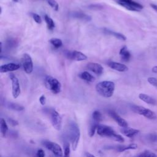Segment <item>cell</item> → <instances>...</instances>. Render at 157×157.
<instances>
[{
  "label": "cell",
  "instance_id": "cell-1",
  "mask_svg": "<svg viewBox=\"0 0 157 157\" xmlns=\"http://www.w3.org/2000/svg\"><path fill=\"white\" fill-rule=\"evenodd\" d=\"M67 134L71 143L73 150H75L77 148L79 142L80 132L77 124L74 121H71L69 123L67 128Z\"/></svg>",
  "mask_w": 157,
  "mask_h": 157
},
{
  "label": "cell",
  "instance_id": "cell-2",
  "mask_svg": "<svg viewBox=\"0 0 157 157\" xmlns=\"http://www.w3.org/2000/svg\"><path fill=\"white\" fill-rule=\"evenodd\" d=\"M97 133L102 137H107L112 139L119 143H123L124 138L120 134L115 133V131L109 126L98 125L97 127Z\"/></svg>",
  "mask_w": 157,
  "mask_h": 157
},
{
  "label": "cell",
  "instance_id": "cell-3",
  "mask_svg": "<svg viewBox=\"0 0 157 157\" xmlns=\"http://www.w3.org/2000/svg\"><path fill=\"white\" fill-rule=\"evenodd\" d=\"M97 93L104 98H110L114 94L115 84L111 81H103L96 85Z\"/></svg>",
  "mask_w": 157,
  "mask_h": 157
},
{
  "label": "cell",
  "instance_id": "cell-4",
  "mask_svg": "<svg viewBox=\"0 0 157 157\" xmlns=\"http://www.w3.org/2000/svg\"><path fill=\"white\" fill-rule=\"evenodd\" d=\"M44 84L48 90H50L54 94L59 93L62 90V85L59 81L55 78L46 75L44 78Z\"/></svg>",
  "mask_w": 157,
  "mask_h": 157
},
{
  "label": "cell",
  "instance_id": "cell-5",
  "mask_svg": "<svg viewBox=\"0 0 157 157\" xmlns=\"http://www.w3.org/2000/svg\"><path fill=\"white\" fill-rule=\"evenodd\" d=\"M47 112L49 114L50 119L51 121L53 127L58 131L62 130V119L57 111L55 109H48Z\"/></svg>",
  "mask_w": 157,
  "mask_h": 157
},
{
  "label": "cell",
  "instance_id": "cell-6",
  "mask_svg": "<svg viewBox=\"0 0 157 157\" xmlns=\"http://www.w3.org/2000/svg\"><path fill=\"white\" fill-rule=\"evenodd\" d=\"M132 109L136 113H138L140 115H143L144 117L149 119L153 120L156 118V115L153 111H152L151 110L147 108H145L144 107H142V106L133 105L132 106Z\"/></svg>",
  "mask_w": 157,
  "mask_h": 157
},
{
  "label": "cell",
  "instance_id": "cell-7",
  "mask_svg": "<svg viewBox=\"0 0 157 157\" xmlns=\"http://www.w3.org/2000/svg\"><path fill=\"white\" fill-rule=\"evenodd\" d=\"M43 144L48 150L51 151L55 156L58 157H62L63 156L62 149L57 143L50 141H44Z\"/></svg>",
  "mask_w": 157,
  "mask_h": 157
},
{
  "label": "cell",
  "instance_id": "cell-8",
  "mask_svg": "<svg viewBox=\"0 0 157 157\" xmlns=\"http://www.w3.org/2000/svg\"><path fill=\"white\" fill-rule=\"evenodd\" d=\"M118 3L120 6L124 7L126 9L131 11H140L143 9V6L141 4L133 1V0H126V1H119Z\"/></svg>",
  "mask_w": 157,
  "mask_h": 157
},
{
  "label": "cell",
  "instance_id": "cell-9",
  "mask_svg": "<svg viewBox=\"0 0 157 157\" xmlns=\"http://www.w3.org/2000/svg\"><path fill=\"white\" fill-rule=\"evenodd\" d=\"M66 57L71 60L74 61H84L87 59V57L85 54L77 50H69L64 53Z\"/></svg>",
  "mask_w": 157,
  "mask_h": 157
},
{
  "label": "cell",
  "instance_id": "cell-10",
  "mask_svg": "<svg viewBox=\"0 0 157 157\" xmlns=\"http://www.w3.org/2000/svg\"><path fill=\"white\" fill-rule=\"evenodd\" d=\"M22 66L25 72L27 74H31L33 69V64L30 55L25 53L22 57Z\"/></svg>",
  "mask_w": 157,
  "mask_h": 157
},
{
  "label": "cell",
  "instance_id": "cell-11",
  "mask_svg": "<svg viewBox=\"0 0 157 157\" xmlns=\"http://www.w3.org/2000/svg\"><path fill=\"white\" fill-rule=\"evenodd\" d=\"M9 77L12 81V96L14 98H17L20 94V87L19 81L16 75L13 73L9 74Z\"/></svg>",
  "mask_w": 157,
  "mask_h": 157
},
{
  "label": "cell",
  "instance_id": "cell-12",
  "mask_svg": "<svg viewBox=\"0 0 157 157\" xmlns=\"http://www.w3.org/2000/svg\"><path fill=\"white\" fill-rule=\"evenodd\" d=\"M108 114L110 117H112L117 123L122 128H128V123L125 119L121 118L120 116L116 113L115 111L110 110L108 111Z\"/></svg>",
  "mask_w": 157,
  "mask_h": 157
},
{
  "label": "cell",
  "instance_id": "cell-13",
  "mask_svg": "<svg viewBox=\"0 0 157 157\" xmlns=\"http://www.w3.org/2000/svg\"><path fill=\"white\" fill-rule=\"evenodd\" d=\"M87 68L90 71L93 72L98 75H101L103 73L104 69L102 66L97 63H88L87 65Z\"/></svg>",
  "mask_w": 157,
  "mask_h": 157
},
{
  "label": "cell",
  "instance_id": "cell-14",
  "mask_svg": "<svg viewBox=\"0 0 157 157\" xmlns=\"http://www.w3.org/2000/svg\"><path fill=\"white\" fill-rule=\"evenodd\" d=\"M20 68V65L16 63H8L1 65L0 67V72L1 73H8L10 71H14L17 70Z\"/></svg>",
  "mask_w": 157,
  "mask_h": 157
},
{
  "label": "cell",
  "instance_id": "cell-15",
  "mask_svg": "<svg viewBox=\"0 0 157 157\" xmlns=\"http://www.w3.org/2000/svg\"><path fill=\"white\" fill-rule=\"evenodd\" d=\"M108 66L114 70L117 71L119 72H125L128 70V67L125 64H121L120 63L114 62H109L108 63Z\"/></svg>",
  "mask_w": 157,
  "mask_h": 157
},
{
  "label": "cell",
  "instance_id": "cell-16",
  "mask_svg": "<svg viewBox=\"0 0 157 157\" xmlns=\"http://www.w3.org/2000/svg\"><path fill=\"white\" fill-rule=\"evenodd\" d=\"M71 16L74 19H79L80 20H82L84 22H89L92 20L91 17L88 15L82 12H74L71 14Z\"/></svg>",
  "mask_w": 157,
  "mask_h": 157
},
{
  "label": "cell",
  "instance_id": "cell-17",
  "mask_svg": "<svg viewBox=\"0 0 157 157\" xmlns=\"http://www.w3.org/2000/svg\"><path fill=\"white\" fill-rule=\"evenodd\" d=\"M112 149L118 151L119 152H123L127 150H134L138 148V145L136 144H131L128 145H115L111 147Z\"/></svg>",
  "mask_w": 157,
  "mask_h": 157
},
{
  "label": "cell",
  "instance_id": "cell-18",
  "mask_svg": "<svg viewBox=\"0 0 157 157\" xmlns=\"http://www.w3.org/2000/svg\"><path fill=\"white\" fill-rule=\"evenodd\" d=\"M120 55L121 60L124 62H128L131 58V53L128 50L127 47L123 46L120 50Z\"/></svg>",
  "mask_w": 157,
  "mask_h": 157
},
{
  "label": "cell",
  "instance_id": "cell-19",
  "mask_svg": "<svg viewBox=\"0 0 157 157\" xmlns=\"http://www.w3.org/2000/svg\"><path fill=\"white\" fill-rule=\"evenodd\" d=\"M139 98L142 101H143L144 102L147 103L151 105H156L157 104V101L156 99H155L154 98L150 97V96L144 94V93H141L139 95Z\"/></svg>",
  "mask_w": 157,
  "mask_h": 157
},
{
  "label": "cell",
  "instance_id": "cell-20",
  "mask_svg": "<svg viewBox=\"0 0 157 157\" xmlns=\"http://www.w3.org/2000/svg\"><path fill=\"white\" fill-rule=\"evenodd\" d=\"M121 133H123L125 136L128 138H133L136 134H137L139 131L133 128H122L121 130Z\"/></svg>",
  "mask_w": 157,
  "mask_h": 157
},
{
  "label": "cell",
  "instance_id": "cell-21",
  "mask_svg": "<svg viewBox=\"0 0 157 157\" xmlns=\"http://www.w3.org/2000/svg\"><path fill=\"white\" fill-rule=\"evenodd\" d=\"M104 32L105 33L112 35V36H114V37H115L116 38H117V39H119L120 40H125L126 39V36H125V35L121 34V33H117V32H112V31H111V30L108 29H106V28L104 29Z\"/></svg>",
  "mask_w": 157,
  "mask_h": 157
},
{
  "label": "cell",
  "instance_id": "cell-22",
  "mask_svg": "<svg viewBox=\"0 0 157 157\" xmlns=\"http://www.w3.org/2000/svg\"><path fill=\"white\" fill-rule=\"evenodd\" d=\"M79 76L80 79L87 81V82H93L95 79V78L93 76V75L87 71L81 73Z\"/></svg>",
  "mask_w": 157,
  "mask_h": 157
},
{
  "label": "cell",
  "instance_id": "cell-23",
  "mask_svg": "<svg viewBox=\"0 0 157 157\" xmlns=\"http://www.w3.org/2000/svg\"><path fill=\"white\" fill-rule=\"evenodd\" d=\"M0 131L3 137H5L8 131V126L4 119H1L0 121Z\"/></svg>",
  "mask_w": 157,
  "mask_h": 157
},
{
  "label": "cell",
  "instance_id": "cell-24",
  "mask_svg": "<svg viewBox=\"0 0 157 157\" xmlns=\"http://www.w3.org/2000/svg\"><path fill=\"white\" fill-rule=\"evenodd\" d=\"M44 20L45 22H46L48 29L50 30H53L55 27V25L53 20L51 18L49 17L47 15H45L44 16Z\"/></svg>",
  "mask_w": 157,
  "mask_h": 157
},
{
  "label": "cell",
  "instance_id": "cell-25",
  "mask_svg": "<svg viewBox=\"0 0 157 157\" xmlns=\"http://www.w3.org/2000/svg\"><path fill=\"white\" fill-rule=\"evenodd\" d=\"M6 44L7 48L9 49L16 47L18 45L17 42L14 38H8L6 40Z\"/></svg>",
  "mask_w": 157,
  "mask_h": 157
},
{
  "label": "cell",
  "instance_id": "cell-26",
  "mask_svg": "<svg viewBox=\"0 0 157 157\" xmlns=\"http://www.w3.org/2000/svg\"><path fill=\"white\" fill-rule=\"evenodd\" d=\"M49 42L50 43V44L53 45V46L55 48H56V49H58L61 47L63 45L62 40L58 38H52L49 40Z\"/></svg>",
  "mask_w": 157,
  "mask_h": 157
},
{
  "label": "cell",
  "instance_id": "cell-27",
  "mask_svg": "<svg viewBox=\"0 0 157 157\" xmlns=\"http://www.w3.org/2000/svg\"><path fill=\"white\" fill-rule=\"evenodd\" d=\"M8 107L9 109L16 110V111H22L24 109V107H23L22 106L18 104L17 103H8Z\"/></svg>",
  "mask_w": 157,
  "mask_h": 157
},
{
  "label": "cell",
  "instance_id": "cell-28",
  "mask_svg": "<svg viewBox=\"0 0 157 157\" xmlns=\"http://www.w3.org/2000/svg\"><path fill=\"white\" fill-rule=\"evenodd\" d=\"M92 118L93 120V122L97 123L99 124L100 121L102 120V115L98 110H95L92 114Z\"/></svg>",
  "mask_w": 157,
  "mask_h": 157
},
{
  "label": "cell",
  "instance_id": "cell-29",
  "mask_svg": "<svg viewBox=\"0 0 157 157\" xmlns=\"http://www.w3.org/2000/svg\"><path fill=\"white\" fill-rule=\"evenodd\" d=\"M98 125H99L98 123L94 122L92 124V125L91 126V127L90 128V130H89V132H88V134H89L90 137H93V136H94L96 131L97 130V127H98Z\"/></svg>",
  "mask_w": 157,
  "mask_h": 157
},
{
  "label": "cell",
  "instance_id": "cell-30",
  "mask_svg": "<svg viewBox=\"0 0 157 157\" xmlns=\"http://www.w3.org/2000/svg\"><path fill=\"white\" fill-rule=\"evenodd\" d=\"M138 157H157L156 155L150 151H145L141 154Z\"/></svg>",
  "mask_w": 157,
  "mask_h": 157
},
{
  "label": "cell",
  "instance_id": "cell-31",
  "mask_svg": "<svg viewBox=\"0 0 157 157\" xmlns=\"http://www.w3.org/2000/svg\"><path fill=\"white\" fill-rule=\"evenodd\" d=\"M47 1L50 6H51L54 10H55L56 11H58L59 9V6H58L57 2L55 1V0H47Z\"/></svg>",
  "mask_w": 157,
  "mask_h": 157
},
{
  "label": "cell",
  "instance_id": "cell-32",
  "mask_svg": "<svg viewBox=\"0 0 157 157\" xmlns=\"http://www.w3.org/2000/svg\"><path fill=\"white\" fill-rule=\"evenodd\" d=\"M32 16H33V18L34 20L37 23H38V24L41 23V22H42L41 17H40L38 14H32Z\"/></svg>",
  "mask_w": 157,
  "mask_h": 157
},
{
  "label": "cell",
  "instance_id": "cell-33",
  "mask_svg": "<svg viewBox=\"0 0 157 157\" xmlns=\"http://www.w3.org/2000/svg\"><path fill=\"white\" fill-rule=\"evenodd\" d=\"M69 155H70V148L69 145L68 144L64 146V157H69Z\"/></svg>",
  "mask_w": 157,
  "mask_h": 157
},
{
  "label": "cell",
  "instance_id": "cell-34",
  "mask_svg": "<svg viewBox=\"0 0 157 157\" xmlns=\"http://www.w3.org/2000/svg\"><path fill=\"white\" fill-rule=\"evenodd\" d=\"M148 82L151 85H152L155 87H157V79L155 77H149L148 78Z\"/></svg>",
  "mask_w": 157,
  "mask_h": 157
},
{
  "label": "cell",
  "instance_id": "cell-35",
  "mask_svg": "<svg viewBox=\"0 0 157 157\" xmlns=\"http://www.w3.org/2000/svg\"><path fill=\"white\" fill-rule=\"evenodd\" d=\"M88 8L92 9H103V6H101V4H92L90 6H88Z\"/></svg>",
  "mask_w": 157,
  "mask_h": 157
},
{
  "label": "cell",
  "instance_id": "cell-36",
  "mask_svg": "<svg viewBox=\"0 0 157 157\" xmlns=\"http://www.w3.org/2000/svg\"><path fill=\"white\" fill-rule=\"evenodd\" d=\"M8 123H9V125H11V126H17V125L19 124V123H18V121H17L15 120H14V119H11V118L8 119Z\"/></svg>",
  "mask_w": 157,
  "mask_h": 157
},
{
  "label": "cell",
  "instance_id": "cell-37",
  "mask_svg": "<svg viewBox=\"0 0 157 157\" xmlns=\"http://www.w3.org/2000/svg\"><path fill=\"white\" fill-rule=\"evenodd\" d=\"M35 157H45V153L44 150L42 149L38 150Z\"/></svg>",
  "mask_w": 157,
  "mask_h": 157
},
{
  "label": "cell",
  "instance_id": "cell-38",
  "mask_svg": "<svg viewBox=\"0 0 157 157\" xmlns=\"http://www.w3.org/2000/svg\"><path fill=\"white\" fill-rule=\"evenodd\" d=\"M39 102L41 104V105L44 106L45 105V103H46V98H45V97L44 95H42L41 97L39 98Z\"/></svg>",
  "mask_w": 157,
  "mask_h": 157
},
{
  "label": "cell",
  "instance_id": "cell-39",
  "mask_svg": "<svg viewBox=\"0 0 157 157\" xmlns=\"http://www.w3.org/2000/svg\"><path fill=\"white\" fill-rule=\"evenodd\" d=\"M150 6L152 8L156 11H157V5L154 4H150Z\"/></svg>",
  "mask_w": 157,
  "mask_h": 157
},
{
  "label": "cell",
  "instance_id": "cell-40",
  "mask_svg": "<svg viewBox=\"0 0 157 157\" xmlns=\"http://www.w3.org/2000/svg\"><path fill=\"white\" fill-rule=\"evenodd\" d=\"M152 71L154 73L157 74V66H155V67L152 68Z\"/></svg>",
  "mask_w": 157,
  "mask_h": 157
},
{
  "label": "cell",
  "instance_id": "cell-41",
  "mask_svg": "<svg viewBox=\"0 0 157 157\" xmlns=\"http://www.w3.org/2000/svg\"><path fill=\"white\" fill-rule=\"evenodd\" d=\"M85 156H86V157H96L95 155L91 154H90L88 152H86L85 153Z\"/></svg>",
  "mask_w": 157,
  "mask_h": 157
},
{
  "label": "cell",
  "instance_id": "cell-42",
  "mask_svg": "<svg viewBox=\"0 0 157 157\" xmlns=\"http://www.w3.org/2000/svg\"><path fill=\"white\" fill-rule=\"evenodd\" d=\"M151 138H152V140L153 141H156V142H157V136H154L153 137H152Z\"/></svg>",
  "mask_w": 157,
  "mask_h": 157
},
{
  "label": "cell",
  "instance_id": "cell-43",
  "mask_svg": "<svg viewBox=\"0 0 157 157\" xmlns=\"http://www.w3.org/2000/svg\"><path fill=\"white\" fill-rule=\"evenodd\" d=\"M12 1L14 3H21L22 0H12Z\"/></svg>",
  "mask_w": 157,
  "mask_h": 157
},
{
  "label": "cell",
  "instance_id": "cell-44",
  "mask_svg": "<svg viewBox=\"0 0 157 157\" xmlns=\"http://www.w3.org/2000/svg\"><path fill=\"white\" fill-rule=\"evenodd\" d=\"M119 1H126V0H119Z\"/></svg>",
  "mask_w": 157,
  "mask_h": 157
}]
</instances>
